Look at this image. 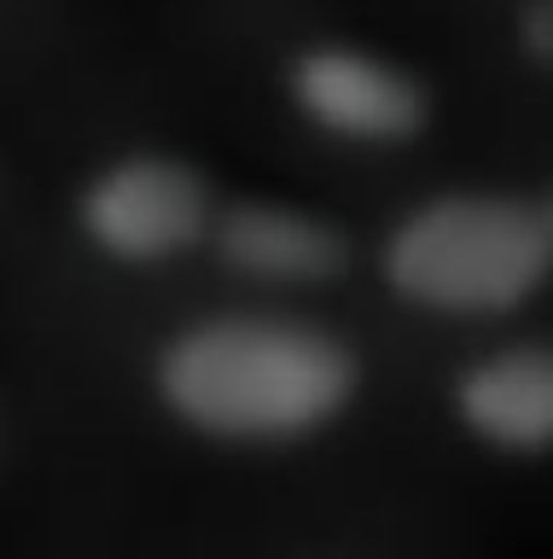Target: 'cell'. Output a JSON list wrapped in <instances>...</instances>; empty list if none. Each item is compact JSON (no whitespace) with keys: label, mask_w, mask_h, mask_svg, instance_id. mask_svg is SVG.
<instances>
[{"label":"cell","mask_w":553,"mask_h":559,"mask_svg":"<svg viewBox=\"0 0 553 559\" xmlns=\"http://www.w3.org/2000/svg\"><path fill=\"white\" fill-rule=\"evenodd\" d=\"M152 402L216 449H298L350 419L368 361L338 326L286 309H216L152 349Z\"/></svg>","instance_id":"6da1fadb"},{"label":"cell","mask_w":553,"mask_h":559,"mask_svg":"<svg viewBox=\"0 0 553 559\" xmlns=\"http://www.w3.org/2000/svg\"><path fill=\"white\" fill-rule=\"evenodd\" d=\"M373 274L431 321H507L553 286V181L431 192L385 227Z\"/></svg>","instance_id":"7a4b0ae2"},{"label":"cell","mask_w":553,"mask_h":559,"mask_svg":"<svg viewBox=\"0 0 553 559\" xmlns=\"http://www.w3.org/2000/svg\"><path fill=\"white\" fill-rule=\"evenodd\" d=\"M216 187L193 157L129 146L82 175L71 192L76 239L111 269H164L193 251H211Z\"/></svg>","instance_id":"3957f363"},{"label":"cell","mask_w":553,"mask_h":559,"mask_svg":"<svg viewBox=\"0 0 553 559\" xmlns=\"http://www.w3.org/2000/svg\"><path fill=\"white\" fill-rule=\"evenodd\" d=\"M280 87H286V105L309 129L356 152L413 146L437 117V94H431L420 70H408L402 59H390L378 47L333 41V35L291 47Z\"/></svg>","instance_id":"277c9868"},{"label":"cell","mask_w":553,"mask_h":559,"mask_svg":"<svg viewBox=\"0 0 553 559\" xmlns=\"http://www.w3.org/2000/svg\"><path fill=\"white\" fill-rule=\"evenodd\" d=\"M211 257L245 286L321 292L356 269V239L333 216L286 199H221Z\"/></svg>","instance_id":"5b68a950"},{"label":"cell","mask_w":553,"mask_h":559,"mask_svg":"<svg viewBox=\"0 0 553 559\" xmlns=\"http://www.w3.org/2000/svg\"><path fill=\"white\" fill-rule=\"evenodd\" d=\"M448 419L501 461L553 454V338H507L448 379Z\"/></svg>","instance_id":"8992f818"},{"label":"cell","mask_w":553,"mask_h":559,"mask_svg":"<svg viewBox=\"0 0 553 559\" xmlns=\"http://www.w3.org/2000/svg\"><path fill=\"white\" fill-rule=\"evenodd\" d=\"M513 47L530 70H553V0H513Z\"/></svg>","instance_id":"52a82bcc"}]
</instances>
